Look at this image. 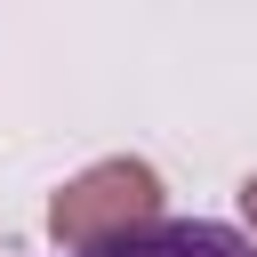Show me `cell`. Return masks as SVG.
<instances>
[{
	"mask_svg": "<svg viewBox=\"0 0 257 257\" xmlns=\"http://www.w3.org/2000/svg\"><path fill=\"white\" fill-rule=\"evenodd\" d=\"M145 225H161V169H153V161H128V153L80 169V177L56 185V201H48L56 249H104V241H128V233H145Z\"/></svg>",
	"mask_w": 257,
	"mask_h": 257,
	"instance_id": "1",
	"label": "cell"
},
{
	"mask_svg": "<svg viewBox=\"0 0 257 257\" xmlns=\"http://www.w3.org/2000/svg\"><path fill=\"white\" fill-rule=\"evenodd\" d=\"M64 257H257V241H241L233 225H209V217H161L128 241H104V249H64Z\"/></svg>",
	"mask_w": 257,
	"mask_h": 257,
	"instance_id": "2",
	"label": "cell"
},
{
	"mask_svg": "<svg viewBox=\"0 0 257 257\" xmlns=\"http://www.w3.org/2000/svg\"><path fill=\"white\" fill-rule=\"evenodd\" d=\"M241 217H249V233H257V169L241 177Z\"/></svg>",
	"mask_w": 257,
	"mask_h": 257,
	"instance_id": "3",
	"label": "cell"
}]
</instances>
